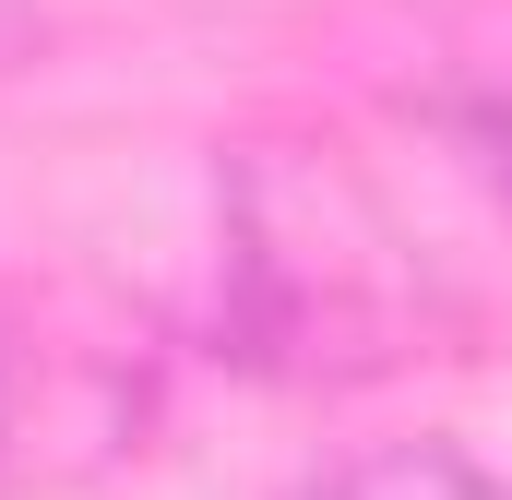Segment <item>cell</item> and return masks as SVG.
Returning <instances> with one entry per match:
<instances>
[{"label":"cell","mask_w":512,"mask_h":500,"mask_svg":"<svg viewBox=\"0 0 512 500\" xmlns=\"http://www.w3.org/2000/svg\"><path fill=\"white\" fill-rule=\"evenodd\" d=\"M298 500H512V489L477 465V453H453V441H382V453L310 477Z\"/></svg>","instance_id":"6da1fadb"},{"label":"cell","mask_w":512,"mask_h":500,"mask_svg":"<svg viewBox=\"0 0 512 500\" xmlns=\"http://www.w3.org/2000/svg\"><path fill=\"white\" fill-rule=\"evenodd\" d=\"M489 143H501V179H512V96H501V120H489Z\"/></svg>","instance_id":"7a4b0ae2"}]
</instances>
